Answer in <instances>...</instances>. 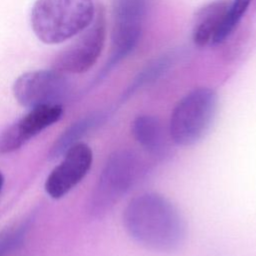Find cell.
I'll return each instance as SVG.
<instances>
[{"label": "cell", "mask_w": 256, "mask_h": 256, "mask_svg": "<svg viewBox=\"0 0 256 256\" xmlns=\"http://www.w3.org/2000/svg\"><path fill=\"white\" fill-rule=\"evenodd\" d=\"M127 234L152 251H177L185 243L187 226L179 209L164 195L145 192L132 198L123 210Z\"/></svg>", "instance_id": "obj_1"}, {"label": "cell", "mask_w": 256, "mask_h": 256, "mask_svg": "<svg viewBox=\"0 0 256 256\" xmlns=\"http://www.w3.org/2000/svg\"><path fill=\"white\" fill-rule=\"evenodd\" d=\"M149 173V165L135 151L118 149L107 158L88 202L94 218L105 216Z\"/></svg>", "instance_id": "obj_2"}, {"label": "cell", "mask_w": 256, "mask_h": 256, "mask_svg": "<svg viewBox=\"0 0 256 256\" xmlns=\"http://www.w3.org/2000/svg\"><path fill=\"white\" fill-rule=\"evenodd\" d=\"M95 14L93 0H36L30 22L41 42L59 44L86 29Z\"/></svg>", "instance_id": "obj_3"}, {"label": "cell", "mask_w": 256, "mask_h": 256, "mask_svg": "<svg viewBox=\"0 0 256 256\" xmlns=\"http://www.w3.org/2000/svg\"><path fill=\"white\" fill-rule=\"evenodd\" d=\"M218 96L208 87H198L183 96L175 105L168 125L174 145L189 147L209 132L216 116Z\"/></svg>", "instance_id": "obj_4"}, {"label": "cell", "mask_w": 256, "mask_h": 256, "mask_svg": "<svg viewBox=\"0 0 256 256\" xmlns=\"http://www.w3.org/2000/svg\"><path fill=\"white\" fill-rule=\"evenodd\" d=\"M76 36L57 53L52 69L64 74H81L93 67L105 44L106 22L102 10L96 12L92 23Z\"/></svg>", "instance_id": "obj_5"}, {"label": "cell", "mask_w": 256, "mask_h": 256, "mask_svg": "<svg viewBox=\"0 0 256 256\" xmlns=\"http://www.w3.org/2000/svg\"><path fill=\"white\" fill-rule=\"evenodd\" d=\"M148 4L149 0H114L112 8V50L102 76L126 58L137 46Z\"/></svg>", "instance_id": "obj_6"}, {"label": "cell", "mask_w": 256, "mask_h": 256, "mask_svg": "<svg viewBox=\"0 0 256 256\" xmlns=\"http://www.w3.org/2000/svg\"><path fill=\"white\" fill-rule=\"evenodd\" d=\"M18 103L33 109L46 105H62L68 97L71 84L66 74L52 70H34L21 74L13 84Z\"/></svg>", "instance_id": "obj_7"}, {"label": "cell", "mask_w": 256, "mask_h": 256, "mask_svg": "<svg viewBox=\"0 0 256 256\" xmlns=\"http://www.w3.org/2000/svg\"><path fill=\"white\" fill-rule=\"evenodd\" d=\"M93 161L91 148L85 143H77L70 147L63 160L57 165L45 182L47 194L59 199L71 191L88 173Z\"/></svg>", "instance_id": "obj_8"}, {"label": "cell", "mask_w": 256, "mask_h": 256, "mask_svg": "<svg viewBox=\"0 0 256 256\" xmlns=\"http://www.w3.org/2000/svg\"><path fill=\"white\" fill-rule=\"evenodd\" d=\"M63 115L62 105H46L33 109L0 133V154L13 152L41 131L58 122Z\"/></svg>", "instance_id": "obj_9"}, {"label": "cell", "mask_w": 256, "mask_h": 256, "mask_svg": "<svg viewBox=\"0 0 256 256\" xmlns=\"http://www.w3.org/2000/svg\"><path fill=\"white\" fill-rule=\"evenodd\" d=\"M131 134L141 148L154 160L166 162L174 155L168 128L153 115L141 114L131 122Z\"/></svg>", "instance_id": "obj_10"}, {"label": "cell", "mask_w": 256, "mask_h": 256, "mask_svg": "<svg viewBox=\"0 0 256 256\" xmlns=\"http://www.w3.org/2000/svg\"><path fill=\"white\" fill-rule=\"evenodd\" d=\"M230 2L217 0L207 4L197 12L192 32L193 41L196 45L203 47L220 43V34Z\"/></svg>", "instance_id": "obj_11"}, {"label": "cell", "mask_w": 256, "mask_h": 256, "mask_svg": "<svg viewBox=\"0 0 256 256\" xmlns=\"http://www.w3.org/2000/svg\"><path fill=\"white\" fill-rule=\"evenodd\" d=\"M108 117V112H95L71 124V126H69L61 134L57 141H55L54 145L51 148L50 156L52 158H56L65 153L70 147L79 143L78 140H80L89 131L93 130L94 128L100 126L103 122H105Z\"/></svg>", "instance_id": "obj_12"}, {"label": "cell", "mask_w": 256, "mask_h": 256, "mask_svg": "<svg viewBox=\"0 0 256 256\" xmlns=\"http://www.w3.org/2000/svg\"><path fill=\"white\" fill-rule=\"evenodd\" d=\"M169 65L170 60L167 57L158 58L154 60L152 63H150L146 68L139 72V74L133 79L131 84L127 87V89L121 97V102H125L140 89L158 79L167 70Z\"/></svg>", "instance_id": "obj_13"}, {"label": "cell", "mask_w": 256, "mask_h": 256, "mask_svg": "<svg viewBox=\"0 0 256 256\" xmlns=\"http://www.w3.org/2000/svg\"><path fill=\"white\" fill-rule=\"evenodd\" d=\"M252 0H233L230 2L229 10L227 12L221 34H220V43L224 41L234 30L236 25L241 20L243 14L246 12Z\"/></svg>", "instance_id": "obj_14"}, {"label": "cell", "mask_w": 256, "mask_h": 256, "mask_svg": "<svg viewBox=\"0 0 256 256\" xmlns=\"http://www.w3.org/2000/svg\"><path fill=\"white\" fill-rule=\"evenodd\" d=\"M28 228L29 222L25 221L2 231L0 233V256L17 248L22 243Z\"/></svg>", "instance_id": "obj_15"}, {"label": "cell", "mask_w": 256, "mask_h": 256, "mask_svg": "<svg viewBox=\"0 0 256 256\" xmlns=\"http://www.w3.org/2000/svg\"><path fill=\"white\" fill-rule=\"evenodd\" d=\"M3 182H4V178H3L2 174L0 173V191H1V189H2V186H3Z\"/></svg>", "instance_id": "obj_16"}]
</instances>
